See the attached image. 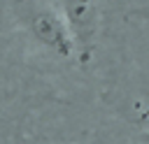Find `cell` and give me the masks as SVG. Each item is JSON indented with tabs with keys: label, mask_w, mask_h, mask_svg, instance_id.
<instances>
[{
	"label": "cell",
	"mask_w": 149,
	"mask_h": 144,
	"mask_svg": "<svg viewBox=\"0 0 149 144\" xmlns=\"http://www.w3.org/2000/svg\"><path fill=\"white\" fill-rule=\"evenodd\" d=\"M63 16L72 30L77 56L88 60L95 37V0H63Z\"/></svg>",
	"instance_id": "7a4b0ae2"
},
{
	"label": "cell",
	"mask_w": 149,
	"mask_h": 144,
	"mask_svg": "<svg viewBox=\"0 0 149 144\" xmlns=\"http://www.w3.org/2000/svg\"><path fill=\"white\" fill-rule=\"evenodd\" d=\"M26 26H28L30 37L37 44H42L44 49H49L51 53H56L58 58H72L77 53L72 30H70L65 16H61L58 12H54L49 7L30 9V14L26 16Z\"/></svg>",
	"instance_id": "6da1fadb"
},
{
	"label": "cell",
	"mask_w": 149,
	"mask_h": 144,
	"mask_svg": "<svg viewBox=\"0 0 149 144\" xmlns=\"http://www.w3.org/2000/svg\"><path fill=\"white\" fill-rule=\"evenodd\" d=\"M144 142H147V144H149V130H147V132H144Z\"/></svg>",
	"instance_id": "3957f363"
}]
</instances>
